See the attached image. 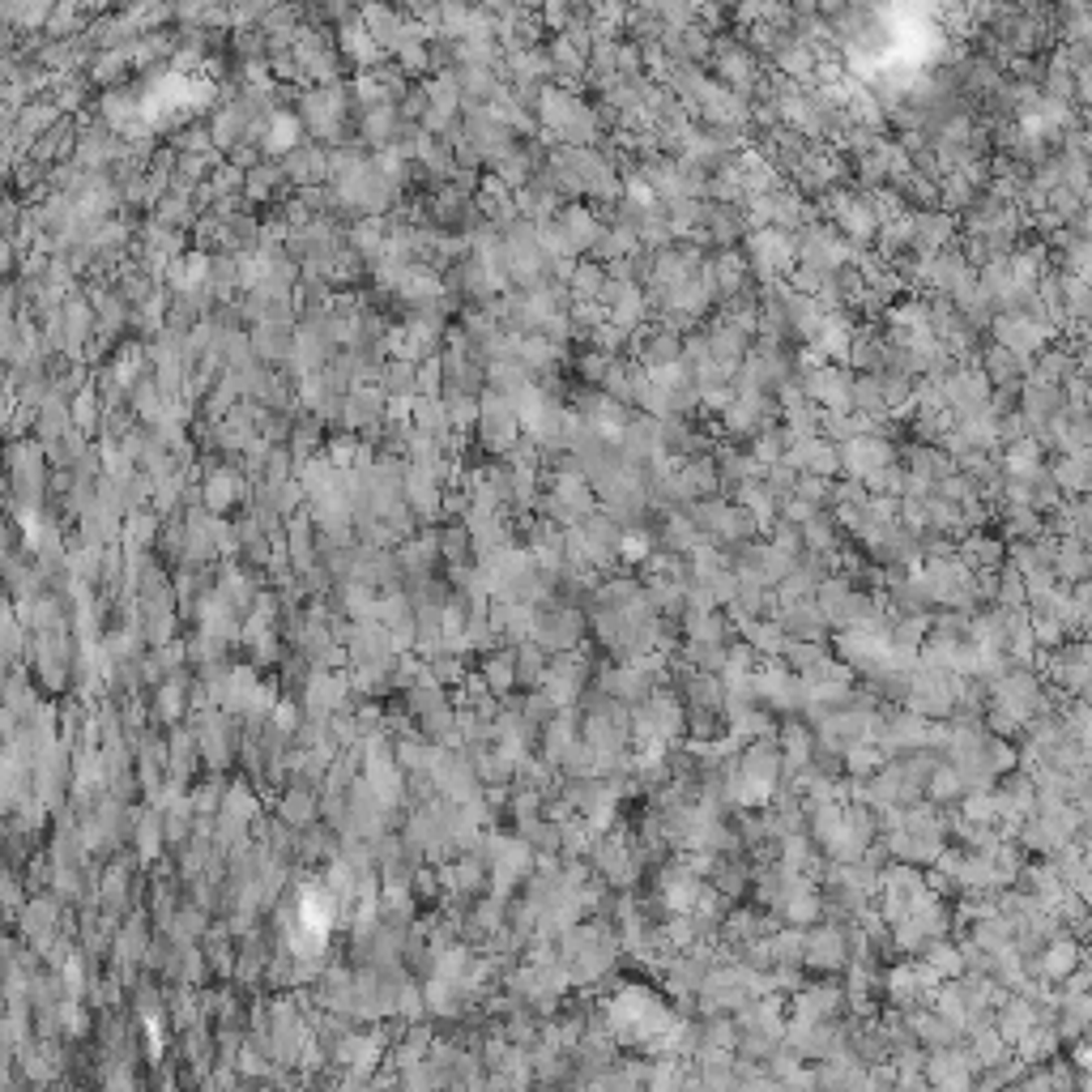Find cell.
<instances>
[{"mask_svg": "<svg viewBox=\"0 0 1092 1092\" xmlns=\"http://www.w3.org/2000/svg\"><path fill=\"white\" fill-rule=\"evenodd\" d=\"M325 171H333V167H329L325 150H316V146H299L286 154V175H295V180L316 184V180H325Z\"/></svg>", "mask_w": 1092, "mask_h": 1092, "instance_id": "1", "label": "cell"}, {"mask_svg": "<svg viewBox=\"0 0 1092 1092\" xmlns=\"http://www.w3.org/2000/svg\"><path fill=\"white\" fill-rule=\"evenodd\" d=\"M836 218H840V226H845L849 236H871V226H875V218H880V213H875L867 201H857V196H840Z\"/></svg>", "mask_w": 1092, "mask_h": 1092, "instance_id": "2", "label": "cell"}, {"mask_svg": "<svg viewBox=\"0 0 1092 1092\" xmlns=\"http://www.w3.org/2000/svg\"><path fill=\"white\" fill-rule=\"evenodd\" d=\"M384 415V393H375V388H350V398H346V419L350 423H375Z\"/></svg>", "mask_w": 1092, "mask_h": 1092, "instance_id": "3", "label": "cell"}, {"mask_svg": "<svg viewBox=\"0 0 1092 1092\" xmlns=\"http://www.w3.org/2000/svg\"><path fill=\"white\" fill-rule=\"evenodd\" d=\"M998 337L1007 342L1011 350H1033L1037 346V337H1042V329L1033 325V320H998Z\"/></svg>", "mask_w": 1092, "mask_h": 1092, "instance_id": "4", "label": "cell"}, {"mask_svg": "<svg viewBox=\"0 0 1092 1092\" xmlns=\"http://www.w3.org/2000/svg\"><path fill=\"white\" fill-rule=\"evenodd\" d=\"M236 491H240V478L230 474V470H218L209 478V487H205V504L209 508H226L230 499H236Z\"/></svg>", "mask_w": 1092, "mask_h": 1092, "instance_id": "5", "label": "cell"}, {"mask_svg": "<svg viewBox=\"0 0 1092 1092\" xmlns=\"http://www.w3.org/2000/svg\"><path fill=\"white\" fill-rule=\"evenodd\" d=\"M393 124H398V112H393V107H375V112L367 116V124H363V133L371 141H388L393 137Z\"/></svg>", "mask_w": 1092, "mask_h": 1092, "instance_id": "6", "label": "cell"}]
</instances>
